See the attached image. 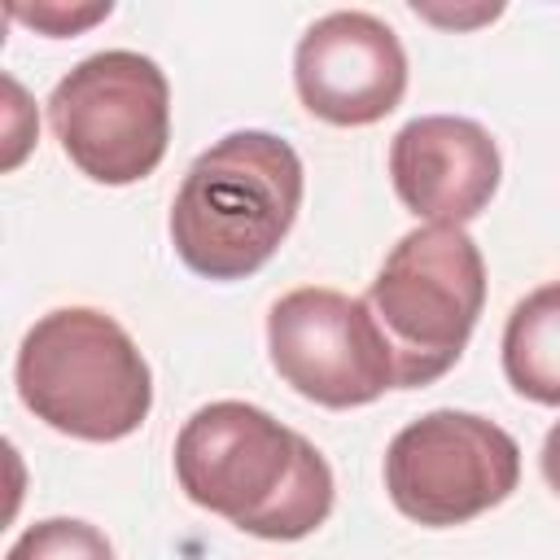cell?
I'll return each instance as SVG.
<instances>
[{
	"mask_svg": "<svg viewBox=\"0 0 560 560\" xmlns=\"http://www.w3.org/2000/svg\"><path fill=\"white\" fill-rule=\"evenodd\" d=\"M521 481V446L477 411L438 407L402 424L385 451L389 503L429 529L464 525L499 508Z\"/></svg>",
	"mask_w": 560,
	"mask_h": 560,
	"instance_id": "8992f818",
	"label": "cell"
},
{
	"mask_svg": "<svg viewBox=\"0 0 560 560\" xmlns=\"http://www.w3.org/2000/svg\"><path fill=\"white\" fill-rule=\"evenodd\" d=\"M302 206V158L271 131H228L179 179L171 245L206 280L254 276L289 236Z\"/></svg>",
	"mask_w": 560,
	"mask_h": 560,
	"instance_id": "7a4b0ae2",
	"label": "cell"
},
{
	"mask_svg": "<svg viewBox=\"0 0 560 560\" xmlns=\"http://www.w3.org/2000/svg\"><path fill=\"white\" fill-rule=\"evenodd\" d=\"M9 13L18 22H31L35 31L52 35V39H61V35H74V31L109 18L114 4H83V9H66V4H35V9H26V4H9Z\"/></svg>",
	"mask_w": 560,
	"mask_h": 560,
	"instance_id": "7c38bea8",
	"label": "cell"
},
{
	"mask_svg": "<svg viewBox=\"0 0 560 560\" xmlns=\"http://www.w3.org/2000/svg\"><path fill=\"white\" fill-rule=\"evenodd\" d=\"M271 368L302 398L346 411L398 389L394 350L363 298L306 284L267 311Z\"/></svg>",
	"mask_w": 560,
	"mask_h": 560,
	"instance_id": "52a82bcc",
	"label": "cell"
},
{
	"mask_svg": "<svg viewBox=\"0 0 560 560\" xmlns=\"http://www.w3.org/2000/svg\"><path fill=\"white\" fill-rule=\"evenodd\" d=\"M503 376L542 407H560V280L525 293L503 324Z\"/></svg>",
	"mask_w": 560,
	"mask_h": 560,
	"instance_id": "30bf717a",
	"label": "cell"
},
{
	"mask_svg": "<svg viewBox=\"0 0 560 560\" xmlns=\"http://www.w3.org/2000/svg\"><path fill=\"white\" fill-rule=\"evenodd\" d=\"M363 302L394 350L398 389L433 385L459 363L486 306L481 249L464 228H411L385 254Z\"/></svg>",
	"mask_w": 560,
	"mask_h": 560,
	"instance_id": "277c9868",
	"label": "cell"
},
{
	"mask_svg": "<svg viewBox=\"0 0 560 560\" xmlns=\"http://www.w3.org/2000/svg\"><path fill=\"white\" fill-rule=\"evenodd\" d=\"M48 122L66 158L96 184L122 188L158 171L171 144V83L131 48L83 57L48 96Z\"/></svg>",
	"mask_w": 560,
	"mask_h": 560,
	"instance_id": "5b68a950",
	"label": "cell"
},
{
	"mask_svg": "<svg viewBox=\"0 0 560 560\" xmlns=\"http://www.w3.org/2000/svg\"><path fill=\"white\" fill-rule=\"evenodd\" d=\"M503 158L490 131L459 114H420L389 144L398 201L429 223L464 228L499 192Z\"/></svg>",
	"mask_w": 560,
	"mask_h": 560,
	"instance_id": "9c48e42d",
	"label": "cell"
},
{
	"mask_svg": "<svg viewBox=\"0 0 560 560\" xmlns=\"http://www.w3.org/2000/svg\"><path fill=\"white\" fill-rule=\"evenodd\" d=\"M416 13L429 18V22H442V26H472V22H490V18H499V4H490V9H472V13H442V9H424V4H416Z\"/></svg>",
	"mask_w": 560,
	"mask_h": 560,
	"instance_id": "5bb4252c",
	"label": "cell"
},
{
	"mask_svg": "<svg viewBox=\"0 0 560 560\" xmlns=\"http://www.w3.org/2000/svg\"><path fill=\"white\" fill-rule=\"evenodd\" d=\"M175 481L197 508L267 542H298L332 512V468L319 446L241 398L206 402L184 420Z\"/></svg>",
	"mask_w": 560,
	"mask_h": 560,
	"instance_id": "6da1fadb",
	"label": "cell"
},
{
	"mask_svg": "<svg viewBox=\"0 0 560 560\" xmlns=\"http://www.w3.org/2000/svg\"><path fill=\"white\" fill-rule=\"evenodd\" d=\"M538 464H542V481L560 494V420L547 429V438H542V455H538Z\"/></svg>",
	"mask_w": 560,
	"mask_h": 560,
	"instance_id": "4fadbf2b",
	"label": "cell"
},
{
	"mask_svg": "<svg viewBox=\"0 0 560 560\" xmlns=\"http://www.w3.org/2000/svg\"><path fill=\"white\" fill-rule=\"evenodd\" d=\"M302 105L332 127H372L407 92V52L376 13L337 9L306 26L293 52Z\"/></svg>",
	"mask_w": 560,
	"mask_h": 560,
	"instance_id": "ba28073f",
	"label": "cell"
},
{
	"mask_svg": "<svg viewBox=\"0 0 560 560\" xmlns=\"http://www.w3.org/2000/svg\"><path fill=\"white\" fill-rule=\"evenodd\" d=\"M4 560H114L109 538L79 516H48L26 525Z\"/></svg>",
	"mask_w": 560,
	"mask_h": 560,
	"instance_id": "8fae6325",
	"label": "cell"
},
{
	"mask_svg": "<svg viewBox=\"0 0 560 560\" xmlns=\"http://www.w3.org/2000/svg\"><path fill=\"white\" fill-rule=\"evenodd\" d=\"M13 376L35 420L83 442H118L153 407V372L140 346L96 306L39 315L18 346Z\"/></svg>",
	"mask_w": 560,
	"mask_h": 560,
	"instance_id": "3957f363",
	"label": "cell"
}]
</instances>
